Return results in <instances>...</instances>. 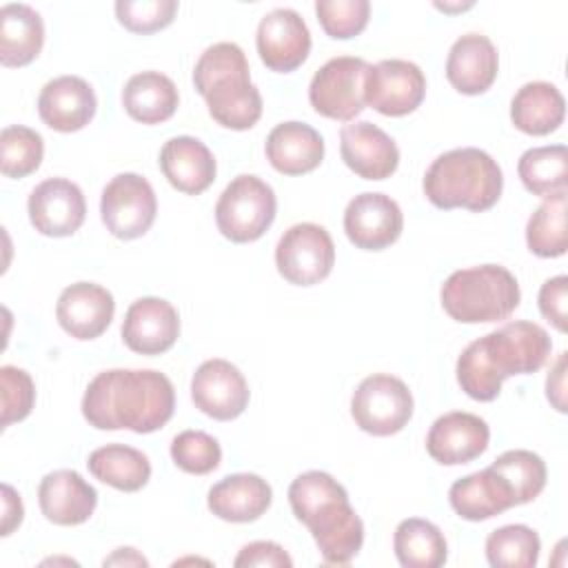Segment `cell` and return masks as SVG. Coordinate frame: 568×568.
Returning a JSON list of instances; mask_svg holds the SVG:
<instances>
[{
    "label": "cell",
    "instance_id": "43",
    "mask_svg": "<svg viewBox=\"0 0 568 568\" xmlns=\"http://www.w3.org/2000/svg\"><path fill=\"white\" fill-rule=\"evenodd\" d=\"M233 566H262V568H291L293 559L275 541H251L242 546Z\"/></svg>",
    "mask_w": 568,
    "mask_h": 568
},
{
    "label": "cell",
    "instance_id": "15",
    "mask_svg": "<svg viewBox=\"0 0 568 568\" xmlns=\"http://www.w3.org/2000/svg\"><path fill=\"white\" fill-rule=\"evenodd\" d=\"M404 229L399 204L384 193H359L344 211V233L355 248L382 251L397 242Z\"/></svg>",
    "mask_w": 568,
    "mask_h": 568
},
{
    "label": "cell",
    "instance_id": "27",
    "mask_svg": "<svg viewBox=\"0 0 568 568\" xmlns=\"http://www.w3.org/2000/svg\"><path fill=\"white\" fill-rule=\"evenodd\" d=\"M448 501L468 521H484L515 506L508 484L490 466L457 479L448 490Z\"/></svg>",
    "mask_w": 568,
    "mask_h": 568
},
{
    "label": "cell",
    "instance_id": "21",
    "mask_svg": "<svg viewBox=\"0 0 568 568\" xmlns=\"http://www.w3.org/2000/svg\"><path fill=\"white\" fill-rule=\"evenodd\" d=\"M98 109L95 91L78 75H58L49 80L38 95L40 120L60 133L84 129Z\"/></svg>",
    "mask_w": 568,
    "mask_h": 568
},
{
    "label": "cell",
    "instance_id": "11",
    "mask_svg": "<svg viewBox=\"0 0 568 568\" xmlns=\"http://www.w3.org/2000/svg\"><path fill=\"white\" fill-rule=\"evenodd\" d=\"M158 200L146 178L138 173H118L102 189L100 217L118 240L142 237L155 222Z\"/></svg>",
    "mask_w": 568,
    "mask_h": 568
},
{
    "label": "cell",
    "instance_id": "22",
    "mask_svg": "<svg viewBox=\"0 0 568 568\" xmlns=\"http://www.w3.org/2000/svg\"><path fill=\"white\" fill-rule=\"evenodd\" d=\"M38 504L51 524L78 526L93 515L98 490L78 470L62 468L42 477L38 486Z\"/></svg>",
    "mask_w": 568,
    "mask_h": 568
},
{
    "label": "cell",
    "instance_id": "24",
    "mask_svg": "<svg viewBox=\"0 0 568 568\" xmlns=\"http://www.w3.org/2000/svg\"><path fill=\"white\" fill-rule=\"evenodd\" d=\"M160 169L169 184L186 195L204 193L217 173L209 146L193 135H175L160 151Z\"/></svg>",
    "mask_w": 568,
    "mask_h": 568
},
{
    "label": "cell",
    "instance_id": "46",
    "mask_svg": "<svg viewBox=\"0 0 568 568\" xmlns=\"http://www.w3.org/2000/svg\"><path fill=\"white\" fill-rule=\"evenodd\" d=\"M149 566V561L135 548H118L111 557L104 559V566Z\"/></svg>",
    "mask_w": 568,
    "mask_h": 568
},
{
    "label": "cell",
    "instance_id": "5",
    "mask_svg": "<svg viewBox=\"0 0 568 568\" xmlns=\"http://www.w3.org/2000/svg\"><path fill=\"white\" fill-rule=\"evenodd\" d=\"M504 189L499 164L481 149L462 146L437 155L424 173V195L437 209L475 213L497 204Z\"/></svg>",
    "mask_w": 568,
    "mask_h": 568
},
{
    "label": "cell",
    "instance_id": "26",
    "mask_svg": "<svg viewBox=\"0 0 568 568\" xmlns=\"http://www.w3.org/2000/svg\"><path fill=\"white\" fill-rule=\"evenodd\" d=\"M266 158L271 166L284 175H304L324 160V140L306 122H282L266 138Z\"/></svg>",
    "mask_w": 568,
    "mask_h": 568
},
{
    "label": "cell",
    "instance_id": "36",
    "mask_svg": "<svg viewBox=\"0 0 568 568\" xmlns=\"http://www.w3.org/2000/svg\"><path fill=\"white\" fill-rule=\"evenodd\" d=\"M490 468L508 484L515 506L532 501L546 486V464L532 450H506L490 464Z\"/></svg>",
    "mask_w": 568,
    "mask_h": 568
},
{
    "label": "cell",
    "instance_id": "31",
    "mask_svg": "<svg viewBox=\"0 0 568 568\" xmlns=\"http://www.w3.org/2000/svg\"><path fill=\"white\" fill-rule=\"evenodd\" d=\"M87 466L95 479L122 493H135L151 479L149 457L126 444H106L95 448L89 455Z\"/></svg>",
    "mask_w": 568,
    "mask_h": 568
},
{
    "label": "cell",
    "instance_id": "4",
    "mask_svg": "<svg viewBox=\"0 0 568 568\" xmlns=\"http://www.w3.org/2000/svg\"><path fill=\"white\" fill-rule=\"evenodd\" d=\"M193 84L206 100L211 118L224 129L246 131L262 118V95L235 42H215L204 49L193 69Z\"/></svg>",
    "mask_w": 568,
    "mask_h": 568
},
{
    "label": "cell",
    "instance_id": "28",
    "mask_svg": "<svg viewBox=\"0 0 568 568\" xmlns=\"http://www.w3.org/2000/svg\"><path fill=\"white\" fill-rule=\"evenodd\" d=\"M44 44V22L40 13L22 2L0 9V62L2 67H27Z\"/></svg>",
    "mask_w": 568,
    "mask_h": 568
},
{
    "label": "cell",
    "instance_id": "20",
    "mask_svg": "<svg viewBox=\"0 0 568 568\" xmlns=\"http://www.w3.org/2000/svg\"><path fill=\"white\" fill-rule=\"evenodd\" d=\"M115 313L111 291L93 282H75L67 286L55 302V320L64 333L87 342L100 337Z\"/></svg>",
    "mask_w": 568,
    "mask_h": 568
},
{
    "label": "cell",
    "instance_id": "18",
    "mask_svg": "<svg viewBox=\"0 0 568 568\" xmlns=\"http://www.w3.org/2000/svg\"><path fill=\"white\" fill-rule=\"evenodd\" d=\"M180 337V315L162 297L135 300L122 322V342L140 355H162Z\"/></svg>",
    "mask_w": 568,
    "mask_h": 568
},
{
    "label": "cell",
    "instance_id": "29",
    "mask_svg": "<svg viewBox=\"0 0 568 568\" xmlns=\"http://www.w3.org/2000/svg\"><path fill=\"white\" fill-rule=\"evenodd\" d=\"M180 104L175 82L160 71H140L131 75L122 89V106L135 122H166Z\"/></svg>",
    "mask_w": 568,
    "mask_h": 568
},
{
    "label": "cell",
    "instance_id": "14",
    "mask_svg": "<svg viewBox=\"0 0 568 568\" xmlns=\"http://www.w3.org/2000/svg\"><path fill=\"white\" fill-rule=\"evenodd\" d=\"M255 47L266 69L291 73L311 53V31L295 9L277 7L260 20Z\"/></svg>",
    "mask_w": 568,
    "mask_h": 568
},
{
    "label": "cell",
    "instance_id": "23",
    "mask_svg": "<svg viewBox=\"0 0 568 568\" xmlns=\"http://www.w3.org/2000/svg\"><path fill=\"white\" fill-rule=\"evenodd\" d=\"M499 71V55L481 33L459 36L446 58V78L464 95L486 93Z\"/></svg>",
    "mask_w": 568,
    "mask_h": 568
},
{
    "label": "cell",
    "instance_id": "40",
    "mask_svg": "<svg viewBox=\"0 0 568 568\" xmlns=\"http://www.w3.org/2000/svg\"><path fill=\"white\" fill-rule=\"evenodd\" d=\"M178 13L175 0H118V22L133 33H155L173 22Z\"/></svg>",
    "mask_w": 568,
    "mask_h": 568
},
{
    "label": "cell",
    "instance_id": "44",
    "mask_svg": "<svg viewBox=\"0 0 568 568\" xmlns=\"http://www.w3.org/2000/svg\"><path fill=\"white\" fill-rule=\"evenodd\" d=\"M546 397L559 413H566V353H559L546 377Z\"/></svg>",
    "mask_w": 568,
    "mask_h": 568
},
{
    "label": "cell",
    "instance_id": "3",
    "mask_svg": "<svg viewBox=\"0 0 568 568\" xmlns=\"http://www.w3.org/2000/svg\"><path fill=\"white\" fill-rule=\"evenodd\" d=\"M288 504L326 564H348L364 544V521L348 501L346 488L324 470H306L288 486Z\"/></svg>",
    "mask_w": 568,
    "mask_h": 568
},
{
    "label": "cell",
    "instance_id": "8",
    "mask_svg": "<svg viewBox=\"0 0 568 568\" xmlns=\"http://www.w3.org/2000/svg\"><path fill=\"white\" fill-rule=\"evenodd\" d=\"M355 424L375 437L399 433L413 417V395L408 386L388 373H375L359 382L351 397Z\"/></svg>",
    "mask_w": 568,
    "mask_h": 568
},
{
    "label": "cell",
    "instance_id": "42",
    "mask_svg": "<svg viewBox=\"0 0 568 568\" xmlns=\"http://www.w3.org/2000/svg\"><path fill=\"white\" fill-rule=\"evenodd\" d=\"M539 311L557 331L566 333L568 328V277L566 275H555L541 284Z\"/></svg>",
    "mask_w": 568,
    "mask_h": 568
},
{
    "label": "cell",
    "instance_id": "10",
    "mask_svg": "<svg viewBox=\"0 0 568 568\" xmlns=\"http://www.w3.org/2000/svg\"><path fill=\"white\" fill-rule=\"evenodd\" d=\"M335 264V244L328 231L313 222L293 224L275 246L280 275L295 286H313L326 280Z\"/></svg>",
    "mask_w": 568,
    "mask_h": 568
},
{
    "label": "cell",
    "instance_id": "13",
    "mask_svg": "<svg viewBox=\"0 0 568 568\" xmlns=\"http://www.w3.org/2000/svg\"><path fill=\"white\" fill-rule=\"evenodd\" d=\"M248 384L240 368L226 359L213 357L197 366L191 379V399L195 408L217 422L240 417L248 406Z\"/></svg>",
    "mask_w": 568,
    "mask_h": 568
},
{
    "label": "cell",
    "instance_id": "45",
    "mask_svg": "<svg viewBox=\"0 0 568 568\" xmlns=\"http://www.w3.org/2000/svg\"><path fill=\"white\" fill-rule=\"evenodd\" d=\"M22 517H24V508H22L20 495L9 484H2V526H0V535L2 537L11 535L13 528H18L22 524Z\"/></svg>",
    "mask_w": 568,
    "mask_h": 568
},
{
    "label": "cell",
    "instance_id": "32",
    "mask_svg": "<svg viewBox=\"0 0 568 568\" xmlns=\"http://www.w3.org/2000/svg\"><path fill=\"white\" fill-rule=\"evenodd\" d=\"M395 557L404 568H439L448 559L444 532L428 519L408 517L393 535Z\"/></svg>",
    "mask_w": 568,
    "mask_h": 568
},
{
    "label": "cell",
    "instance_id": "2",
    "mask_svg": "<svg viewBox=\"0 0 568 568\" xmlns=\"http://www.w3.org/2000/svg\"><path fill=\"white\" fill-rule=\"evenodd\" d=\"M552 342L535 322L515 320L470 342L457 357V382L477 402H493L501 382L513 375L537 373L550 357Z\"/></svg>",
    "mask_w": 568,
    "mask_h": 568
},
{
    "label": "cell",
    "instance_id": "12",
    "mask_svg": "<svg viewBox=\"0 0 568 568\" xmlns=\"http://www.w3.org/2000/svg\"><path fill=\"white\" fill-rule=\"evenodd\" d=\"M426 95L424 71L410 60H379L368 64L364 78V102L382 115L402 118L413 113Z\"/></svg>",
    "mask_w": 568,
    "mask_h": 568
},
{
    "label": "cell",
    "instance_id": "1",
    "mask_svg": "<svg viewBox=\"0 0 568 568\" xmlns=\"http://www.w3.org/2000/svg\"><path fill=\"white\" fill-rule=\"evenodd\" d=\"M175 408L171 379L151 368H111L98 373L84 395L82 415L98 430H160Z\"/></svg>",
    "mask_w": 568,
    "mask_h": 568
},
{
    "label": "cell",
    "instance_id": "19",
    "mask_svg": "<svg viewBox=\"0 0 568 568\" xmlns=\"http://www.w3.org/2000/svg\"><path fill=\"white\" fill-rule=\"evenodd\" d=\"M490 442L486 419L473 413L453 410L437 417L426 435L428 455L444 466H459L477 459Z\"/></svg>",
    "mask_w": 568,
    "mask_h": 568
},
{
    "label": "cell",
    "instance_id": "34",
    "mask_svg": "<svg viewBox=\"0 0 568 568\" xmlns=\"http://www.w3.org/2000/svg\"><path fill=\"white\" fill-rule=\"evenodd\" d=\"M566 193L546 197L526 224V244L539 257H561L568 248L566 240Z\"/></svg>",
    "mask_w": 568,
    "mask_h": 568
},
{
    "label": "cell",
    "instance_id": "39",
    "mask_svg": "<svg viewBox=\"0 0 568 568\" xmlns=\"http://www.w3.org/2000/svg\"><path fill=\"white\" fill-rule=\"evenodd\" d=\"M315 16L326 31V36L335 40H348L359 36L371 16L368 0H317Z\"/></svg>",
    "mask_w": 568,
    "mask_h": 568
},
{
    "label": "cell",
    "instance_id": "16",
    "mask_svg": "<svg viewBox=\"0 0 568 568\" xmlns=\"http://www.w3.org/2000/svg\"><path fill=\"white\" fill-rule=\"evenodd\" d=\"M27 211L38 233L47 237H69L82 226L87 202L75 182L67 178H49L31 191Z\"/></svg>",
    "mask_w": 568,
    "mask_h": 568
},
{
    "label": "cell",
    "instance_id": "7",
    "mask_svg": "<svg viewBox=\"0 0 568 568\" xmlns=\"http://www.w3.org/2000/svg\"><path fill=\"white\" fill-rule=\"evenodd\" d=\"M277 200L264 180L251 173L233 178L215 204L217 231L237 244L260 240L275 220Z\"/></svg>",
    "mask_w": 568,
    "mask_h": 568
},
{
    "label": "cell",
    "instance_id": "47",
    "mask_svg": "<svg viewBox=\"0 0 568 568\" xmlns=\"http://www.w3.org/2000/svg\"><path fill=\"white\" fill-rule=\"evenodd\" d=\"M435 7L442 9V11H462V9H468V7H473V4L468 2V4H455V7H453V4H435Z\"/></svg>",
    "mask_w": 568,
    "mask_h": 568
},
{
    "label": "cell",
    "instance_id": "9",
    "mask_svg": "<svg viewBox=\"0 0 568 568\" xmlns=\"http://www.w3.org/2000/svg\"><path fill=\"white\" fill-rule=\"evenodd\" d=\"M366 71L368 62L355 55H337L322 64L308 84V102L315 113L339 122H351L357 118L366 106Z\"/></svg>",
    "mask_w": 568,
    "mask_h": 568
},
{
    "label": "cell",
    "instance_id": "30",
    "mask_svg": "<svg viewBox=\"0 0 568 568\" xmlns=\"http://www.w3.org/2000/svg\"><path fill=\"white\" fill-rule=\"evenodd\" d=\"M564 118L566 100L550 82H526L510 100V120L521 133L548 135L561 126Z\"/></svg>",
    "mask_w": 568,
    "mask_h": 568
},
{
    "label": "cell",
    "instance_id": "25",
    "mask_svg": "<svg viewBox=\"0 0 568 568\" xmlns=\"http://www.w3.org/2000/svg\"><path fill=\"white\" fill-rule=\"evenodd\" d=\"M273 501V490L266 479L255 473H235L211 486L206 495L209 510L233 524L260 519Z\"/></svg>",
    "mask_w": 568,
    "mask_h": 568
},
{
    "label": "cell",
    "instance_id": "35",
    "mask_svg": "<svg viewBox=\"0 0 568 568\" xmlns=\"http://www.w3.org/2000/svg\"><path fill=\"white\" fill-rule=\"evenodd\" d=\"M539 550V535L524 524L501 526L486 537V559L493 568H532Z\"/></svg>",
    "mask_w": 568,
    "mask_h": 568
},
{
    "label": "cell",
    "instance_id": "37",
    "mask_svg": "<svg viewBox=\"0 0 568 568\" xmlns=\"http://www.w3.org/2000/svg\"><path fill=\"white\" fill-rule=\"evenodd\" d=\"M44 155L42 135L29 126L11 124L0 133V169L7 178H27Z\"/></svg>",
    "mask_w": 568,
    "mask_h": 568
},
{
    "label": "cell",
    "instance_id": "33",
    "mask_svg": "<svg viewBox=\"0 0 568 568\" xmlns=\"http://www.w3.org/2000/svg\"><path fill=\"white\" fill-rule=\"evenodd\" d=\"M517 173L526 191L539 197H552L566 193L568 178V151L564 144L532 146L521 153Z\"/></svg>",
    "mask_w": 568,
    "mask_h": 568
},
{
    "label": "cell",
    "instance_id": "17",
    "mask_svg": "<svg viewBox=\"0 0 568 568\" xmlns=\"http://www.w3.org/2000/svg\"><path fill=\"white\" fill-rule=\"evenodd\" d=\"M344 164L364 180H386L397 171L399 149L395 140L373 122L359 120L339 129Z\"/></svg>",
    "mask_w": 568,
    "mask_h": 568
},
{
    "label": "cell",
    "instance_id": "38",
    "mask_svg": "<svg viewBox=\"0 0 568 568\" xmlns=\"http://www.w3.org/2000/svg\"><path fill=\"white\" fill-rule=\"evenodd\" d=\"M173 464L191 475H209L222 462L220 442L204 430H182L171 442Z\"/></svg>",
    "mask_w": 568,
    "mask_h": 568
},
{
    "label": "cell",
    "instance_id": "6",
    "mask_svg": "<svg viewBox=\"0 0 568 568\" xmlns=\"http://www.w3.org/2000/svg\"><path fill=\"white\" fill-rule=\"evenodd\" d=\"M444 311L462 324H490L510 317L521 293L517 277L499 264L459 268L446 277L439 291Z\"/></svg>",
    "mask_w": 568,
    "mask_h": 568
},
{
    "label": "cell",
    "instance_id": "41",
    "mask_svg": "<svg viewBox=\"0 0 568 568\" xmlns=\"http://www.w3.org/2000/svg\"><path fill=\"white\" fill-rule=\"evenodd\" d=\"M0 395H2V417L0 426L7 428L13 422H22L36 402V384L31 375L18 366L0 368Z\"/></svg>",
    "mask_w": 568,
    "mask_h": 568
}]
</instances>
